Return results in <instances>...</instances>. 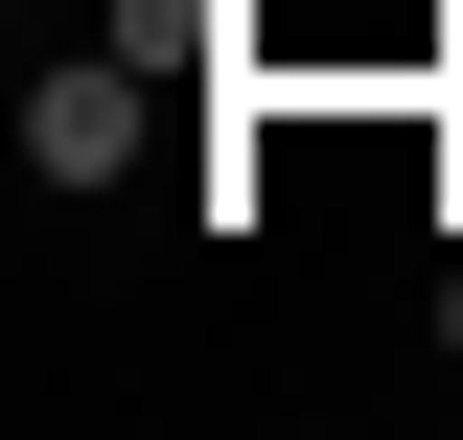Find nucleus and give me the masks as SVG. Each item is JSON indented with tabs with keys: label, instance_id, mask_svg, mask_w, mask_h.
<instances>
[{
	"label": "nucleus",
	"instance_id": "obj_1",
	"mask_svg": "<svg viewBox=\"0 0 463 440\" xmlns=\"http://www.w3.org/2000/svg\"><path fill=\"white\" fill-rule=\"evenodd\" d=\"M139 116H163V70H139V47L24 70V163H47V186H116V163H139Z\"/></svg>",
	"mask_w": 463,
	"mask_h": 440
},
{
	"label": "nucleus",
	"instance_id": "obj_2",
	"mask_svg": "<svg viewBox=\"0 0 463 440\" xmlns=\"http://www.w3.org/2000/svg\"><path fill=\"white\" fill-rule=\"evenodd\" d=\"M116 47H139V70L185 93V70H209V0H116Z\"/></svg>",
	"mask_w": 463,
	"mask_h": 440
},
{
	"label": "nucleus",
	"instance_id": "obj_3",
	"mask_svg": "<svg viewBox=\"0 0 463 440\" xmlns=\"http://www.w3.org/2000/svg\"><path fill=\"white\" fill-rule=\"evenodd\" d=\"M440 348H463V278H440Z\"/></svg>",
	"mask_w": 463,
	"mask_h": 440
}]
</instances>
